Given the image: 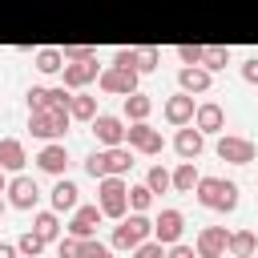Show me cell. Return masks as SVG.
Here are the masks:
<instances>
[{
  "label": "cell",
  "mask_w": 258,
  "mask_h": 258,
  "mask_svg": "<svg viewBox=\"0 0 258 258\" xmlns=\"http://www.w3.org/2000/svg\"><path fill=\"white\" fill-rule=\"evenodd\" d=\"M32 230H36L44 242H60V218H56V210H40V214L32 218Z\"/></svg>",
  "instance_id": "obj_24"
},
{
  "label": "cell",
  "mask_w": 258,
  "mask_h": 258,
  "mask_svg": "<svg viewBox=\"0 0 258 258\" xmlns=\"http://www.w3.org/2000/svg\"><path fill=\"white\" fill-rule=\"evenodd\" d=\"M81 258H113V246H105L101 238H81Z\"/></svg>",
  "instance_id": "obj_34"
},
{
  "label": "cell",
  "mask_w": 258,
  "mask_h": 258,
  "mask_svg": "<svg viewBox=\"0 0 258 258\" xmlns=\"http://www.w3.org/2000/svg\"><path fill=\"white\" fill-rule=\"evenodd\" d=\"M173 149H177L181 161H194V157H202V149H206V133H202L198 125H181L177 137H173Z\"/></svg>",
  "instance_id": "obj_16"
},
{
  "label": "cell",
  "mask_w": 258,
  "mask_h": 258,
  "mask_svg": "<svg viewBox=\"0 0 258 258\" xmlns=\"http://www.w3.org/2000/svg\"><path fill=\"white\" fill-rule=\"evenodd\" d=\"M133 169V149L129 145H109V149H93L89 157H85V173L89 177H109V173H117V177H125Z\"/></svg>",
  "instance_id": "obj_1"
},
{
  "label": "cell",
  "mask_w": 258,
  "mask_h": 258,
  "mask_svg": "<svg viewBox=\"0 0 258 258\" xmlns=\"http://www.w3.org/2000/svg\"><path fill=\"white\" fill-rule=\"evenodd\" d=\"M4 194H8V202H12L16 210H32V206L40 202V189H36V181H32L28 173H16Z\"/></svg>",
  "instance_id": "obj_14"
},
{
  "label": "cell",
  "mask_w": 258,
  "mask_h": 258,
  "mask_svg": "<svg viewBox=\"0 0 258 258\" xmlns=\"http://www.w3.org/2000/svg\"><path fill=\"white\" fill-rule=\"evenodd\" d=\"M101 218H105V214H101V206H77L64 230H69L73 238H93V234H97V226H101Z\"/></svg>",
  "instance_id": "obj_15"
},
{
  "label": "cell",
  "mask_w": 258,
  "mask_h": 258,
  "mask_svg": "<svg viewBox=\"0 0 258 258\" xmlns=\"http://www.w3.org/2000/svg\"><path fill=\"white\" fill-rule=\"evenodd\" d=\"M198 181H202V173H198L194 161H181V165L173 169V189H177V194H194Z\"/></svg>",
  "instance_id": "obj_25"
},
{
  "label": "cell",
  "mask_w": 258,
  "mask_h": 258,
  "mask_svg": "<svg viewBox=\"0 0 258 258\" xmlns=\"http://www.w3.org/2000/svg\"><path fill=\"white\" fill-rule=\"evenodd\" d=\"M226 254H234V258H254V254H258V234H254V230H234Z\"/></svg>",
  "instance_id": "obj_22"
},
{
  "label": "cell",
  "mask_w": 258,
  "mask_h": 258,
  "mask_svg": "<svg viewBox=\"0 0 258 258\" xmlns=\"http://www.w3.org/2000/svg\"><path fill=\"white\" fill-rule=\"evenodd\" d=\"M194 194L206 210H218V214H230L238 206V181H230V177H202Z\"/></svg>",
  "instance_id": "obj_2"
},
{
  "label": "cell",
  "mask_w": 258,
  "mask_h": 258,
  "mask_svg": "<svg viewBox=\"0 0 258 258\" xmlns=\"http://www.w3.org/2000/svg\"><path fill=\"white\" fill-rule=\"evenodd\" d=\"M60 77H64V85H69V89H85V85H93V81L101 77L97 56H93V60H69V64L60 69Z\"/></svg>",
  "instance_id": "obj_17"
},
{
  "label": "cell",
  "mask_w": 258,
  "mask_h": 258,
  "mask_svg": "<svg viewBox=\"0 0 258 258\" xmlns=\"http://www.w3.org/2000/svg\"><path fill=\"white\" fill-rule=\"evenodd\" d=\"M4 189H8V177H4V169H0V194H4Z\"/></svg>",
  "instance_id": "obj_42"
},
{
  "label": "cell",
  "mask_w": 258,
  "mask_h": 258,
  "mask_svg": "<svg viewBox=\"0 0 258 258\" xmlns=\"http://www.w3.org/2000/svg\"><path fill=\"white\" fill-rule=\"evenodd\" d=\"M181 230H185V218H181V210H161V214L153 218V238H157L161 246H173V242H181Z\"/></svg>",
  "instance_id": "obj_13"
},
{
  "label": "cell",
  "mask_w": 258,
  "mask_h": 258,
  "mask_svg": "<svg viewBox=\"0 0 258 258\" xmlns=\"http://www.w3.org/2000/svg\"><path fill=\"white\" fill-rule=\"evenodd\" d=\"M16 254H20L16 246H4V242H0V258H16Z\"/></svg>",
  "instance_id": "obj_41"
},
{
  "label": "cell",
  "mask_w": 258,
  "mask_h": 258,
  "mask_svg": "<svg viewBox=\"0 0 258 258\" xmlns=\"http://www.w3.org/2000/svg\"><path fill=\"white\" fill-rule=\"evenodd\" d=\"M133 258H165V246H161L157 238H149V242H141V246L133 250Z\"/></svg>",
  "instance_id": "obj_36"
},
{
  "label": "cell",
  "mask_w": 258,
  "mask_h": 258,
  "mask_svg": "<svg viewBox=\"0 0 258 258\" xmlns=\"http://www.w3.org/2000/svg\"><path fill=\"white\" fill-rule=\"evenodd\" d=\"M222 258H234V254H222Z\"/></svg>",
  "instance_id": "obj_44"
},
{
  "label": "cell",
  "mask_w": 258,
  "mask_h": 258,
  "mask_svg": "<svg viewBox=\"0 0 258 258\" xmlns=\"http://www.w3.org/2000/svg\"><path fill=\"white\" fill-rule=\"evenodd\" d=\"M226 246H230V230L226 226H202L198 230V242H194L198 258H222Z\"/></svg>",
  "instance_id": "obj_11"
},
{
  "label": "cell",
  "mask_w": 258,
  "mask_h": 258,
  "mask_svg": "<svg viewBox=\"0 0 258 258\" xmlns=\"http://www.w3.org/2000/svg\"><path fill=\"white\" fill-rule=\"evenodd\" d=\"M36 165H40L44 173L60 177V173H64V165H69V149H64V141H48V145L36 153Z\"/></svg>",
  "instance_id": "obj_20"
},
{
  "label": "cell",
  "mask_w": 258,
  "mask_h": 258,
  "mask_svg": "<svg viewBox=\"0 0 258 258\" xmlns=\"http://www.w3.org/2000/svg\"><path fill=\"white\" fill-rule=\"evenodd\" d=\"M89 125H93V137H97L105 149H109V145H125V137H129V125H125L121 117H113V113H97Z\"/></svg>",
  "instance_id": "obj_10"
},
{
  "label": "cell",
  "mask_w": 258,
  "mask_h": 258,
  "mask_svg": "<svg viewBox=\"0 0 258 258\" xmlns=\"http://www.w3.org/2000/svg\"><path fill=\"white\" fill-rule=\"evenodd\" d=\"M165 258H198V250L185 242H173V246H165Z\"/></svg>",
  "instance_id": "obj_39"
},
{
  "label": "cell",
  "mask_w": 258,
  "mask_h": 258,
  "mask_svg": "<svg viewBox=\"0 0 258 258\" xmlns=\"http://www.w3.org/2000/svg\"><path fill=\"white\" fill-rule=\"evenodd\" d=\"M202 64H206L210 73L226 69V64H230V48H226V44H206V52H202Z\"/></svg>",
  "instance_id": "obj_29"
},
{
  "label": "cell",
  "mask_w": 258,
  "mask_h": 258,
  "mask_svg": "<svg viewBox=\"0 0 258 258\" xmlns=\"http://www.w3.org/2000/svg\"><path fill=\"white\" fill-rule=\"evenodd\" d=\"M161 113H165V121H169L173 129H181V125H194V113H198V105H194V93H173V97H165Z\"/></svg>",
  "instance_id": "obj_12"
},
{
  "label": "cell",
  "mask_w": 258,
  "mask_h": 258,
  "mask_svg": "<svg viewBox=\"0 0 258 258\" xmlns=\"http://www.w3.org/2000/svg\"><path fill=\"white\" fill-rule=\"evenodd\" d=\"M202 52H206V44H177V60L181 64H202Z\"/></svg>",
  "instance_id": "obj_35"
},
{
  "label": "cell",
  "mask_w": 258,
  "mask_h": 258,
  "mask_svg": "<svg viewBox=\"0 0 258 258\" xmlns=\"http://www.w3.org/2000/svg\"><path fill=\"white\" fill-rule=\"evenodd\" d=\"M97 206H101L105 218H117L121 222L129 214V185H125V177H117V173L101 177L97 181Z\"/></svg>",
  "instance_id": "obj_3"
},
{
  "label": "cell",
  "mask_w": 258,
  "mask_h": 258,
  "mask_svg": "<svg viewBox=\"0 0 258 258\" xmlns=\"http://www.w3.org/2000/svg\"><path fill=\"white\" fill-rule=\"evenodd\" d=\"M77 181H69V177H60L56 185H52V210L56 214H64V210H77Z\"/></svg>",
  "instance_id": "obj_23"
},
{
  "label": "cell",
  "mask_w": 258,
  "mask_h": 258,
  "mask_svg": "<svg viewBox=\"0 0 258 258\" xmlns=\"http://www.w3.org/2000/svg\"><path fill=\"white\" fill-rule=\"evenodd\" d=\"M56 254H60V258H81V238H73V234L60 238V242H56Z\"/></svg>",
  "instance_id": "obj_37"
},
{
  "label": "cell",
  "mask_w": 258,
  "mask_h": 258,
  "mask_svg": "<svg viewBox=\"0 0 258 258\" xmlns=\"http://www.w3.org/2000/svg\"><path fill=\"white\" fill-rule=\"evenodd\" d=\"M210 81H214V73H210L206 64H181V69H177V85H181V93H206Z\"/></svg>",
  "instance_id": "obj_18"
},
{
  "label": "cell",
  "mask_w": 258,
  "mask_h": 258,
  "mask_svg": "<svg viewBox=\"0 0 258 258\" xmlns=\"http://www.w3.org/2000/svg\"><path fill=\"white\" fill-rule=\"evenodd\" d=\"M69 60H64V48H40L36 52V69L40 73H60Z\"/></svg>",
  "instance_id": "obj_28"
},
{
  "label": "cell",
  "mask_w": 258,
  "mask_h": 258,
  "mask_svg": "<svg viewBox=\"0 0 258 258\" xmlns=\"http://www.w3.org/2000/svg\"><path fill=\"white\" fill-rule=\"evenodd\" d=\"M149 113H153V101H149L141 89L125 97V117H129V121H149Z\"/></svg>",
  "instance_id": "obj_26"
},
{
  "label": "cell",
  "mask_w": 258,
  "mask_h": 258,
  "mask_svg": "<svg viewBox=\"0 0 258 258\" xmlns=\"http://www.w3.org/2000/svg\"><path fill=\"white\" fill-rule=\"evenodd\" d=\"M145 185H149L153 194H165V189H173V173H169L165 165H153V169L145 173Z\"/></svg>",
  "instance_id": "obj_30"
},
{
  "label": "cell",
  "mask_w": 258,
  "mask_h": 258,
  "mask_svg": "<svg viewBox=\"0 0 258 258\" xmlns=\"http://www.w3.org/2000/svg\"><path fill=\"white\" fill-rule=\"evenodd\" d=\"M214 149H218V157L230 161V165H250V161L258 157L254 141H250V137H234V133H222V141H218Z\"/></svg>",
  "instance_id": "obj_8"
},
{
  "label": "cell",
  "mask_w": 258,
  "mask_h": 258,
  "mask_svg": "<svg viewBox=\"0 0 258 258\" xmlns=\"http://www.w3.org/2000/svg\"><path fill=\"white\" fill-rule=\"evenodd\" d=\"M125 145L133 149V153H161L165 149V137L149 125V121H129V137H125Z\"/></svg>",
  "instance_id": "obj_6"
},
{
  "label": "cell",
  "mask_w": 258,
  "mask_h": 258,
  "mask_svg": "<svg viewBox=\"0 0 258 258\" xmlns=\"http://www.w3.org/2000/svg\"><path fill=\"white\" fill-rule=\"evenodd\" d=\"M194 125H198L202 133H222V129H226V109H222L218 101H202L198 113H194Z\"/></svg>",
  "instance_id": "obj_19"
},
{
  "label": "cell",
  "mask_w": 258,
  "mask_h": 258,
  "mask_svg": "<svg viewBox=\"0 0 258 258\" xmlns=\"http://www.w3.org/2000/svg\"><path fill=\"white\" fill-rule=\"evenodd\" d=\"M97 85H101L105 93L129 97V93H137V69H125V64H109V69H101Z\"/></svg>",
  "instance_id": "obj_7"
},
{
  "label": "cell",
  "mask_w": 258,
  "mask_h": 258,
  "mask_svg": "<svg viewBox=\"0 0 258 258\" xmlns=\"http://www.w3.org/2000/svg\"><path fill=\"white\" fill-rule=\"evenodd\" d=\"M69 121H73V113L69 109H32L28 113V129H32V137H40V141H60L64 133H69Z\"/></svg>",
  "instance_id": "obj_4"
},
{
  "label": "cell",
  "mask_w": 258,
  "mask_h": 258,
  "mask_svg": "<svg viewBox=\"0 0 258 258\" xmlns=\"http://www.w3.org/2000/svg\"><path fill=\"white\" fill-rule=\"evenodd\" d=\"M44 246H48V242H44V238H40L36 230H28V234H20V242H16V250H20L24 258H40V254H44Z\"/></svg>",
  "instance_id": "obj_31"
},
{
  "label": "cell",
  "mask_w": 258,
  "mask_h": 258,
  "mask_svg": "<svg viewBox=\"0 0 258 258\" xmlns=\"http://www.w3.org/2000/svg\"><path fill=\"white\" fill-rule=\"evenodd\" d=\"M97 56V48H89V44H69L64 48V60H93Z\"/></svg>",
  "instance_id": "obj_38"
},
{
  "label": "cell",
  "mask_w": 258,
  "mask_h": 258,
  "mask_svg": "<svg viewBox=\"0 0 258 258\" xmlns=\"http://www.w3.org/2000/svg\"><path fill=\"white\" fill-rule=\"evenodd\" d=\"M157 60H161L157 48H149V44H145V48H133V64H137V73H153Z\"/></svg>",
  "instance_id": "obj_33"
},
{
  "label": "cell",
  "mask_w": 258,
  "mask_h": 258,
  "mask_svg": "<svg viewBox=\"0 0 258 258\" xmlns=\"http://www.w3.org/2000/svg\"><path fill=\"white\" fill-rule=\"evenodd\" d=\"M69 113H73V121H93V117H97V97H89V93H73Z\"/></svg>",
  "instance_id": "obj_27"
},
{
  "label": "cell",
  "mask_w": 258,
  "mask_h": 258,
  "mask_svg": "<svg viewBox=\"0 0 258 258\" xmlns=\"http://www.w3.org/2000/svg\"><path fill=\"white\" fill-rule=\"evenodd\" d=\"M0 214H4V198H0Z\"/></svg>",
  "instance_id": "obj_43"
},
{
  "label": "cell",
  "mask_w": 258,
  "mask_h": 258,
  "mask_svg": "<svg viewBox=\"0 0 258 258\" xmlns=\"http://www.w3.org/2000/svg\"><path fill=\"white\" fill-rule=\"evenodd\" d=\"M24 161H28L24 141H16V137H0V169L20 173V169H24Z\"/></svg>",
  "instance_id": "obj_21"
},
{
  "label": "cell",
  "mask_w": 258,
  "mask_h": 258,
  "mask_svg": "<svg viewBox=\"0 0 258 258\" xmlns=\"http://www.w3.org/2000/svg\"><path fill=\"white\" fill-rule=\"evenodd\" d=\"M153 206V189L141 181V185H129V210H137V214H145Z\"/></svg>",
  "instance_id": "obj_32"
},
{
  "label": "cell",
  "mask_w": 258,
  "mask_h": 258,
  "mask_svg": "<svg viewBox=\"0 0 258 258\" xmlns=\"http://www.w3.org/2000/svg\"><path fill=\"white\" fill-rule=\"evenodd\" d=\"M69 101H73V93H69V85H32L28 89V113L32 109H69Z\"/></svg>",
  "instance_id": "obj_9"
},
{
  "label": "cell",
  "mask_w": 258,
  "mask_h": 258,
  "mask_svg": "<svg viewBox=\"0 0 258 258\" xmlns=\"http://www.w3.org/2000/svg\"><path fill=\"white\" fill-rule=\"evenodd\" d=\"M242 81H250V85H258V56H250V60L242 64Z\"/></svg>",
  "instance_id": "obj_40"
},
{
  "label": "cell",
  "mask_w": 258,
  "mask_h": 258,
  "mask_svg": "<svg viewBox=\"0 0 258 258\" xmlns=\"http://www.w3.org/2000/svg\"><path fill=\"white\" fill-rule=\"evenodd\" d=\"M149 238H153V222L133 210V214H125L121 226L113 230V242H109V246H113V250H137V246L149 242Z\"/></svg>",
  "instance_id": "obj_5"
}]
</instances>
